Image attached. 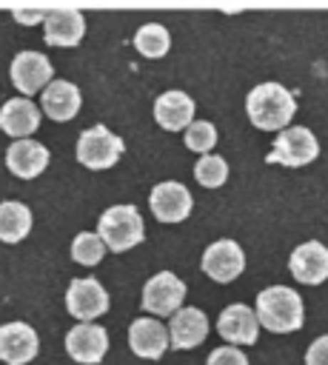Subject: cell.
Returning a JSON list of instances; mask_svg holds the SVG:
<instances>
[{"mask_svg":"<svg viewBox=\"0 0 328 365\" xmlns=\"http://www.w3.org/2000/svg\"><path fill=\"white\" fill-rule=\"evenodd\" d=\"M134 46H137V51L145 54V57H163V54L168 51V46H171V34H168V29L160 26V23H145V26L137 29Z\"/></svg>","mask_w":328,"mask_h":365,"instance_id":"23","label":"cell"},{"mask_svg":"<svg viewBox=\"0 0 328 365\" xmlns=\"http://www.w3.org/2000/svg\"><path fill=\"white\" fill-rule=\"evenodd\" d=\"M254 317L274 334H291L302 325V299L288 285H271L260 291Z\"/></svg>","mask_w":328,"mask_h":365,"instance_id":"2","label":"cell"},{"mask_svg":"<svg viewBox=\"0 0 328 365\" xmlns=\"http://www.w3.org/2000/svg\"><path fill=\"white\" fill-rule=\"evenodd\" d=\"M66 351H68V356L74 362L97 365L108 351V334H106L103 325L80 322L66 334Z\"/></svg>","mask_w":328,"mask_h":365,"instance_id":"9","label":"cell"},{"mask_svg":"<svg viewBox=\"0 0 328 365\" xmlns=\"http://www.w3.org/2000/svg\"><path fill=\"white\" fill-rule=\"evenodd\" d=\"M194 177H197L200 185L217 188V185H222L228 180V165H225V160L220 154H203L197 160V165H194Z\"/></svg>","mask_w":328,"mask_h":365,"instance_id":"24","label":"cell"},{"mask_svg":"<svg viewBox=\"0 0 328 365\" xmlns=\"http://www.w3.org/2000/svg\"><path fill=\"white\" fill-rule=\"evenodd\" d=\"M245 111H248V120L257 128H262V131H282L291 123L294 111H297V100L280 83H260L257 88L248 91Z\"/></svg>","mask_w":328,"mask_h":365,"instance_id":"1","label":"cell"},{"mask_svg":"<svg viewBox=\"0 0 328 365\" xmlns=\"http://www.w3.org/2000/svg\"><path fill=\"white\" fill-rule=\"evenodd\" d=\"M103 254H106V245H103V240H100L97 234H91V231L77 234L74 242H71V257H74V262H80V265H97V262L103 259Z\"/></svg>","mask_w":328,"mask_h":365,"instance_id":"25","label":"cell"},{"mask_svg":"<svg viewBox=\"0 0 328 365\" xmlns=\"http://www.w3.org/2000/svg\"><path fill=\"white\" fill-rule=\"evenodd\" d=\"M305 365H328V334L317 336L305 351Z\"/></svg>","mask_w":328,"mask_h":365,"instance_id":"28","label":"cell"},{"mask_svg":"<svg viewBox=\"0 0 328 365\" xmlns=\"http://www.w3.org/2000/svg\"><path fill=\"white\" fill-rule=\"evenodd\" d=\"M168 345L174 348H194L208 334V317L200 308H180L168 319Z\"/></svg>","mask_w":328,"mask_h":365,"instance_id":"19","label":"cell"},{"mask_svg":"<svg viewBox=\"0 0 328 365\" xmlns=\"http://www.w3.org/2000/svg\"><path fill=\"white\" fill-rule=\"evenodd\" d=\"M37 125H40V108L29 97H11V100L3 103V108H0V128L9 137L26 140Z\"/></svg>","mask_w":328,"mask_h":365,"instance_id":"20","label":"cell"},{"mask_svg":"<svg viewBox=\"0 0 328 365\" xmlns=\"http://www.w3.org/2000/svg\"><path fill=\"white\" fill-rule=\"evenodd\" d=\"M154 120L165 128V131H180V128H188L194 123V100L180 91V88H171V91H163L154 103Z\"/></svg>","mask_w":328,"mask_h":365,"instance_id":"18","label":"cell"},{"mask_svg":"<svg viewBox=\"0 0 328 365\" xmlns=\"http://www.w3.org/2000/svg\"><path fill=\"white\" fill-rule=\"evenodd\" d=\"M40 94H43V111L51 120L63 123V120L77 117V111H80V88L74 83H68V80H51Z\"/></svg>","mask_w":328,"mask_h":365,"instance_id":"21","label":"cell"},{"mask_svg":"<svg viewBox=\"0 0 328 365\" xmlns=\"http://www.w3.org/2000/svg\"><path fill=\"white\" fill-rule=\"evenodd\" d=\"M6 165H9V171H11L14 177L31 180V177H37V174L48 165V148H46L43 143L31 140V137L14 140V143L9 145V151H6Z\"/></svg>","mask_w":328,"mask_h":365,"instance_id":"17","label":"cell"},{"mask_svg":"<svg viewBox=\"0 0 328 365\" xmlns=\"http://www.w3.org/2000/svg\"><path fill=\"white\" fill-rule=\"evenodd\" d=\"M9 71H11L14 88L23 91V94H34L40 88H46L51 83V74H54L48 57H43L40 51H20L11 60V68Z\"/></svg>","mask_w":328,"mask_h":365,"instance_id":"11","label":"cell"},{"mask_svg":"<svg viewBox=\"0 0 328 365\" xmlns=\"http://www.w3.org/2000/svg\"><path fill=\"white\" fill-rule=\"evenodd\" d=\"M128 345L143 359H160L168 348V331L160 319L140 317L128 325Z\"/></svg>","mask_w":328,"mask_h":365,"instance_id":"15","label":"cell"},{"mask_svg":"<svg viewBox=\"0 0 328 365\" xmlns=\"http://www.w3.org/2000/svg\"><path fill=\"white\" fill-rule=\"evenodd\" d=\"M319 154V143L311 134V128L305 125H291L282 128L274 140V148L268 151V163H282V165H308L311 160H317Z\"/></svg>","mask_w":328,"mask_h":365,"instance_id":"5","label":"cell"},{"mask_svg":"<svg viewBox=\"0 0 328 365\" xmlns=\"http://www.w3.org/2000/svg\"><path fill=\"white\" fill-rule=\"evenodd\" d=\"M205 365H248V359H245V354L240 348L222 345V348H214L208 354V362Z\"/></svg>","mask_w":328,"mask_h":365,"instance_id":"27","label":"cell"},{"mask_svg":"<svg viewBox=\"0 0 328 365\" xmlns=\"http://www.w3.org/2000/svg\"><path fill=\"white\" fill-rule=\"evenodd\" d=\"M37 354V334L26 322L0 325V359L6 365H26Z\"/></svg>","mask_w":328,"mask_h":365,"instance_id":"14","label":"cell"},{"mask_svg":"<svg viewBox=\"0 0 328 365\" xmlns=\"http://www.w3.org/2000/svg\"><path fill=\"white\" fill-rule=\"evenodd\" d=\"M217 143V128L208 123V120H194L188 128H185V145L191 151H197L200 157L208 154Z\"/></svg>","mask_w":328,"mask_h":365,"instance_id":"26","label":"cell"},{"mask_svg":"<svg viewBox=\"0 0 328 365\" xmlns=\"http://www.w3.org/2000/svg\"><path fill=\"white\" fill-rule=\"evenodd\" d=\"M46 11H37V9H14V20L23 23V26H31V23H43Z\"/></svg>","mask_w":328,"mask_h":365,"instance_id":"29","label":"cell"},{"mask_svg":"<svg viewBox=\"0 0 328 365\" xmlns=\"http://www.w3.org/2000/svg\"><path fill=\"white\" fill-rule=\"evenodd\" d=\"M31 231V211L29 205L17 200L0 202V240L3 242H20Z\"/></svg>","mask_w":328,"mask_h":365,"instance_id":"22","label":"cell"},{"mask_svg":"<svg viewBox=\"0 0 328 365\" xmlns=\"http://www.w3.org/2000/svg\"><path fill=\"white\" fill-rule=\"evenodd\" d=\"M148 205L154 211V217L160 222H180L191 214V191L177 182V180H165V182H157L148 194Z\"/></svg>","mask_w":328,"mask_h":365,"instance_id":"8","label":"cell"},{"mask_svg":"<svg viewBox=\"0 0 328 365\" xmlns=\"http://www.w3.org/2000/svg\"><path fill=\"white\" fill-rule=\"evenodd\" d=\"M217 331H220V336H222L225 342H234V348H237V345H251V342H257L260 322H257V317H254V311H251L248 305L234 302V305H228V308L220 311V317H217Z\"/></svg>","mask_w":328,"mask_h":365,"instance_id":"13","label":"cell"},{"mask_svg":"<svg viewBox=\"0 0 328 365\" xmlns=\"http://www.w3.org/2000/svg\"><path fill=\"white\" fill-rule=\"evenodd\" d=\"M183 299H185V282L171 271H160L143 285V308L157 317L177 314Z\"/></svg>","mask_w":328,"mask_h":365,"instance_id":"6","label":"cell"},{"mask_svg":"<svg viewBox=\"0 0 328 365\" xmlns=\"http://www.w3.org/2000/svg\"><path fill=\"white\" fill-rule=\"evenodd\" d=\"M125 151V143L111 134L106 125H91L77 137V160L86 168H108L120 160Z\"/></svg>","mask_w":328,"mask_h":365,"instance_id":"4","label":"cell"},{"mask_svg":"<svg viewBox=\"0 0 328 365\" xmlns=\"http://www.w3.org/2000/svg\"><path fill=\"white\" fill-rule=\"evenodd\" d=\"M288 268L294 274V279L305 282V285H319L328 279V245L311 240L302 242L299 248H294Z\"/></svg>","mask_w":328,"mask_h":365,"instance_id":"12","label":"cell"},{"mask_svg":"<svg viewBox=\"0 0 328 365\" xmlns=\"http://www.w3.org/2000/svg\"><path fill=\"white\" fill-rule=\"evenodd\" d=\"M143 228H145L143 217L134 205H111L100 214L97 237L111 251H128L143 242V234H145Z\"/></svg>","mask_w":328,"mask_h":365,"instance_id":"3","label":"cell"},{"mask_svg":"<svg viewBox=\"0 0 328 365\" xmlns=\"http://www.w3.org/2000/svg\"><path fill=\"white\" fill-rule=\"evenodd\" d=\"M66 308H68V314L74 319L88 322V319H94V317L108 311V294H106V288L94 277H77L68 285Z\"/></svg>","mask_w":328,"mask_h":365,"instance_id":"7","label":"cell"},{"mask_svg":"<svg viewBox=\"0 0 328 365\" xmlns=\"http://www.w3.org/2000/svg\"><path fill=\"white\" fill-rule=\"evenodd\" d=\"M245 268V254L234 240H217L203 251V271L217 282H231Z\"/></svg>","mask_w":328,"mask_h":365,"instance_id":"10","label":"cell"},{"mask_svg":"<svg viewBox=\"0 0 328 365\" xmlns=\"http://www.w3.org/2000/svg\"><path fill=\"white\" fill-rule=\"evenodd\" d=\"M43 26H46V43L60 46V48L77 46L86 31L83 11H77V9H51V11H46Z\"/></svg>","mask_w":328,"mask_h":365,"instance_id":"16","label":"cell"}]
</instances>
